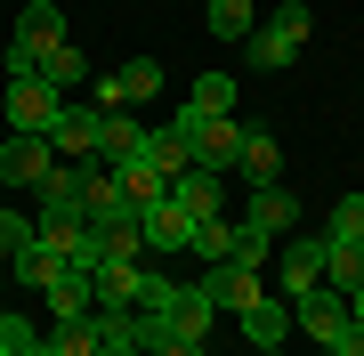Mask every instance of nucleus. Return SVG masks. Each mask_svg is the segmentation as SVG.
<instances>
[{"label": "nucleus", "mask_w": 364, "mask_h": 356, "mask_svg": "<svg viewBox=\"0 0 364 356\" xmlns=\"http://www.w3.org/2000/svg\"><path fill=\"white\" fill-rule=\"evenodd\" d=\"M308 33H316V9H308V0H275V9H267V25L251 33L243 49H251V65H267V73H284L291 57L308 49Z\"/></svg>", "instance_id": "f257e3e1"}, {"label": "nucleus", "mask_w": 364, "mask_h": 356, "mask_svg": "<svg viewBox=\"0 0 364 356\" xmlns=\"http://www.w3.org/2000/svg\"><path fill=\"white\" fill-rule=\"evenodd\" d=\"M291 324L308 332L316 348H340V340L356 332V324H348V291H332V284H308V291L291 300Z\"/></svg>", "instance_id": "f03ea898"}, {"label": "nucleus", "mask_w": 364, "mask_h": 356, "mask_svg": "<svg viewBox=\"0 0 364 356\" xmlns=\"http://www.w3.org/2000/svg\"><path fill=\"white\" fill-rule=\"evenodd\" d=\"M49 171H57L49 130H9V146H0V186H41Z\"/></svg>", "instance_id": "7ed1b4c3"}, {"label": "nucleus", "mask_w": 364, "mask_h": 356, "mask_svg": "<svg viewBox=\"0 0 364 356\" xmlns=\"http://www.w3.org/2000/svg\"><path fill=\"white\" fill-rule=\"evenodd\" d=\"M243 227H251V235H267V243L299 235V195H291L284 178H275V186H251V203H243Z\"/></svg>", "instance_id": "20e7f679"}, {"label": "nucleus", "mask_w": 364, "mask_h": 356, "mask_svg": "<svg viewBox=\"0 0 364 356\" xmlns=\"http://www.w3.org/2000/svg\"><path fill=\"white\" fill-rule=\"evenodd\" d=\"M186 146H195V171L235 178V146H243V122H235V114H210V122H195V130H186Z\"/></svg>", "instance_id": "39448f33"}, {"label": "nucleus", "mask_w": 364, "mask_h": 356, "mask_svg": "<svg viewBox=\"0 0 364 356\" xmlns=\"http://www.w3.org/2000/svg\"><path fill=\"white\" fill-rule=\"evenodd\" d=\"M146 97H162V65L154 57H130L122 73L97 81V106H146Z\"/></svg>", "instance_id": "423d86ee"}, {"label": "nucleus", "mask_w": 364, "mask_h": 356, "mask_svg": "<svg viewBox=\"0 0 364 356\" xmlns=\"http://www.w3.org/2000/svg\"><path fill=\"white\" fill-rule=\"evenodd\" d=\"M138 154H146V122H138V114L97 106V162L114 171V162H138Z\"/></svg>", "instance_id": "0eeeda50"}, {"label": "nucleus", "mask_w": 364, "mask_h": 356, "mask_svg": "<svg viewBox=\"0 0 364 356\" xmlns=\"http://www.w3.org/2000/svg\"><path fill=\"white\" fill-rule=\"evenodd\" d=\"M49 146L57 162H97V106H65L49 122Z\"/></svg>", "instance_id": "6e6552de"}, {"label": "nucleus", "mask_w": 364, "mask_h": 356, "mask_svg": "<svg viewBox=\"0 0 364 356\" xmlns=\"http://www.w3.org/2000/svg\"><path fill=\"white\" fill-rule=\"evenodd\" d=\"M57 114H65V90H49V81H9V122L16 130H49Z\"/></svg>", "instance_id": "1a4fd4ad"}, {"label": "nucleus", "mask_w": 364, "mask_h": 356, "mask_svg": "<svg viewBox=\"0 0 364 356\" xmlns=\"http://www.w3.org/2000/svg\"><path fill=\"white\" fill-rule=\"evenodd\" d=\"M33 195H41V219H33V227H57V219H81V162H57V171H49V178L33 186Z\"/></svg>", "instance_id": "9d476101"}, {"label": "nucleus", "mask_w": 364, "mask_h": 356, "mask_svg": "<svg viewBox=\"0 0 364 356\" xmlns=\"http://www.w3.org/2000/svg\"><path fill=\"white\" fill-rule=\"evenodd\" d=\"M57 41H65V9H57V0H25V9H16V49L49 57Z\"/></svg>", "instance_id": "9b49d317"}, {"label": "nucleus", "mask_w": 364, "mask_h": 356, "mask_svg": "<svg viewBox=\"0 0 364 356\" xmlns=\"http://www.w3.org/2000/svg\"><path fill=\"white\" fill-rule=\"evenodd\" d=\"M275 284H284V300L324 284V243H275Z\"/></svg>", "instance_id": "f8f14e48"}, {"label": "nucleus", "mask_w": 364, "mask_h": 356, "mask_svg": "<svg viewBox=\"0 0 364 356\" xmlns=\"http://www.w3.org/2000/svg\"><path fill=\"white\" fill-rule=\"evenodd\" d=\"M122 211H130V203H122L114 171H105V162H81V219H90V227H114Z\"/></svg>", "instance_id": "ddd939ff"}, {"label": "nucleus", "mask_w": 364, "mask_h": 356, "mask_svg": "<svg viewBox=\"0 0 364 356\" xmlns=\"http://www.w3.org/2000/svg\"><path fill=\"white\" fill-rule=\"evenodd\" d=\"M210 316H219V300H210L203 284H178V300H170V340H210Z\"/></svg>", "instance_id": "4468645a"}, {"label": "nucleus", "mask_w": 364, "mask_h": 356, "mask_svg": "<svg viewBox=\"0 0 364 356\" xmlns=\"http://www.w3.org/2000/svg\"><path fill=\"white\" fill-rule=\"evenodd\" d=\"M170 203H178L186 219H219L227 211V178L219 171H186V178H170Z\"/></svg>", "instance_id": "2eb2a0df"}, {"label": "nucleus", "mask_w": 364, "mask_h": 356, "mask_svg": "<svg viewBox=\"0 0 364 356\" xmlns=\"http://www.w3.org/2000/svg\"><path fill=\"white\" fill-rule=\"evenodd\" d=\"M41 308H49V324H81V316H97V291H90L81 267H65V276L41 291Z\"/></svg>", "instance_id": "dca6fc26"}, {"label": "nucleus", "mask_w": 364, "mask_h": 356, "mask_svg": "<svg viewBox=\"0 0 364 356\" xmlns=\"http://www.w3.org/2000/svg\"><path fill=\"white\" fill-rule=\"evenodd\" d=\"M138 284H146V267H138V259H97V267H90L97 308H138Z\"/></svg>", "instance_id": "f3484780"}, {"label": "nucleus", "mask_w": 364, "mask_h": 356, "mask_svg": "<svg viewBox=\"0 0 364 356\" xmlns=\"http://www.w3.org/2000/svg\"><path fill=\"white\" fill-rule=\"evenodd\" d=\"M203 291H210V300H219V308H235V316H243V308L251 300H259V267H235V259H219V267H210V276H203Z\"/></svg>", "instance_id": "a211bd4d"}, {"label": "nucleus", "mask_w": 364, "mask_h": 356, "mask_svg": "<svg viewBox=\"0 0 364 356\" xmlns=\"http://www.w3.org/2000/svg\"><path fill=\"white\" fill-rule=\"evenodd\" d=\"M235 178L275 186V178H284V146H275L267 130H243V146H235Z\"/></svg>", "instance_id": "6ab92c4d"}, {"label": "nucleus", "mask_w": 364, "mask_h": 356, "mask_svg": "<svg viewBox=\"0 0 364 356\" xmlns=\"http://www.w3.org/2000/svg\"><path fill=\"white\" fill-rule=\"evenodd\" d=\"M138 227H146V251H186V235H195V219H186L170 195H162V203H146Z\"/></svg>", "instance_id": "aec40b11"}, {"label": "nucleus", "mask_w": 364, "mask_h": 356, "mask_svg": "<svg viewBox=\"0 0 364 356\" xmlns=\"http://www.w3.org/2000/svg\"><path fill=\"white\" fill-rule=\"evenodd\" d=\"M9 267H16V284H25V291H49L57 276H65V251H57L49 235H33V243H25V251H16V259H9Z\"/></svg>", "instance_id": "412c9836"}, {"label": "nucleus", "mask_w": 364, "mask_h": 356, "mask_svg": "<svg viewBox=\"0 0 364 356\" xmlns=\"http://www.w3.org/2000/svg\"><path fill=\"white\" fill-rule=\"evenodd\" d=\"M284 332H291V300H267L259 291V300L243 308V340L251 348H284Z\"/></svg>", "instance_id": "4be33fe9"}, {"label": "nucleus", "mask_w": 364, "mask_h": 356, "mask_svg": "<svg viewBox=\"0 0 364 356\" xmlns=\"http://www.w3.org/2000/svg\"><path fill=\"white\" fill-rule=\"evenodd\" d=\"M146 162H154L162 178H186V171H195V146L170 130V122H146Z\"/></svg>", "instance_id": "5701e85b"}, {"label": "nucleus", "mask_w": 364, "mask_h": 356, "mask_svg": "<svg viewBox=\"0 0 364 356\" xmlns=\"http://www.w3.org/2000/svg\"><path fill=\"white\" fill-rule=\"evenodd\" d=\"M114 186H122V203H130V211H146V203L170 195V178H162L146 154H138V162H114Z\"/></svg>", "instance_id": "b1692460"}, {"label": "nucleus", "mask_w": 364, "mask_h": 356, "mask_svg": "<svg viewBox=\"0 0 364 356\" xmlns=\"http://www.w3.org/2000/svg\"><path fill=\"white\" fill-rule=\"evenodd\" d=\"M41 235L65 251V267H81V276L97 267V227H90V219H57V227H41Z\"/></svg>", "instance_id": "393cba45"}, {"label": "nucleus", "mask_w": 364, "mask_h": 356, "mask_svg": "<svg viewBox=\"0 0 364 356\" xmlns=\"http://www.w3.org/2000/svg\"><path fill=\"white\" fill-rule=\"evenodd\" d=\"M235 235H243V219H227V211H219V219H195V235H186V251H195L203 267H219L227 251H235Z\"/></svg>", "instance_id": "a878e982"}, {"label": "nucleus", "mask_w": 364, "mask_h": 356, "mask_svg": "<svg viewBox=\"0 0 364 356\" xmlns=\"http://www.w3.org/2000/svg\"><path fill=\"white\" fill-rule=\"evenodd\" d=\"M203 25L219 33V41H251V33H259V9H251V0H210Z\"/></svg>", "instance_id": "bb28decb"}, {"label": "nucleus", "mask_w": 364, "mask_h": 356, "mask_svg": "<svg viewBox=\"0 0 364 356\" xmlns=\"http://www.w3.org/2000/svg\"><path fill=\"white\" fill-rule=\"evenodd\" d=\"M186 114H195V122L235 114V73H195V97H186Z\"/></svg>", "instance_id": "cd10ccee"}, {"label": "nucleus", "mask_w": 364, "mask_h": 356, "mask_svg": "<svg viewBox=\"0 0 364 356\" xmlns=\"http://www.w3.org/2000/svg\"><path fill=\"white\" fill-rule=\"evenodd\" d=\"M324 284L332 291H356L364 284V243H332L324 235Z\"/></svg>", "instance_id": "c85d7f7f"}, {"label": "nucleus", "mask_w": 364, "mask_h": 356, "mask_svg": "<svg viewBox=\"0 0 364 356\" xmlns=\"http://www.w3.org/2000/svg\"><path fill=\"white\" fill-rule=\"evenodd\" d=\"M41 340H49V356H97V324L90 316H81V324H49Z\"/></svg>", "instance_id": "c756f323"}, {"label": "nucleus", "mask_w": 364, "mask_h": 356, "mask_svg": "<svg viewBox=\"0 0 364 356\" xmlns=\"http://www.w3.org/2000/svg\"><path fill=\"white\" fill-rule=\"evenodd\" d=\"M324 235H332V243H364V195H340V203H332Z\"/></svg>", "instance_id": "7c9ffc66"}, {"label": "nucleus", "mask_w": 364, "mask_h": 356, "mask_svg": "<svg viewBox=\"0 0 364 356\" xmlns=\"http://www.w3.org/2000/svg\"><path fill=\"white\" fill-rule=\"evenodd\" d=\"M41 81H49V90H73V81H81V49H73V41H57V49L41 57Z\"/></svg>", "instance_id": "2f4dec72"}, {"label": "nucleus", "mask_w": 364, "mask_h": 356, "mask_svg": "<svg viewBox=\"0 0 364 356\" xmlns=\"http://www.w3.org/2000/svg\"><path fill=\"white\" fill-rule=\"evenodd\" d=\"M33 235H41V227H33L25 211H9V203H0V259H16V251H25Z\"/></svg>", "instance_id": "473e14b6"}, {"label": "nucleus", "mask_w": 364, "mask_h": 356, "mask_svg": "<svg viewBox=\"0 0 364 356\" xmlns=\"http://www.w3.org/2000/svg\"><path fill=\"white\" fill-rule=\"evenodd\" d=\"M170 300H178V284L146 267V284H138V316H170Z\"/></svg>", "instance_id": "72a5a7b5"}, {"label": "nucleus", "mask_w": 364, "mask_h": 356, "mask_svg": "<svg viewBox=\"0 0 364 356\" xmlns=\"http://www.w3.org/2000/svg\"><path fill=\"white\" fill-rule=\"evenodd\" d=\"M25 340H33V324H25V316H16V308H0V348H9V356H16V348H25Z\"/></svg>", "instance_id": "f704fd0d"}, {"label": "nucleus", "mask_w": 364, "mask_h": 356, "mask_svg": "<svg viewBox=\"0 0 364 356\" xmlns=\"http://www.w3.org/2000/svg\"><path fill=\"white\" fill-rule=\"evenodd\" d=\"M146 356H203V340H170V332H162V340L146 348Z\"/></svg>", "instance_id": "c9c22d12"}, {"label": "nucleus", "mask_w": 364, "mask_h": 356, "mask_svg": "<svg viewBox=\"0 0 364 356\" xmlns=\"http://www.w3.org/2000/svg\"><path fill=\"white\" fill-rule=\"evenodd\" d=\"M324 356H364V332H348V340H340V348H324Z\"/></svg>", "instance_id": "e433bc0d"}, {"label": "nucleus", "mask_w": 364, "mask_h": 356, "mask_svg": "<svg viewBox=\"0 0 364 356\" xmlns=\"http://www.w3.org/2000/svg\"><path fill=\"white\" fill-rule=\"evenodd\" d=\"M348 324H356V332H364V284H356V291H348Z\"/></svg>", "instance_id": "4c0bfd02"}, {"label": "nucleus", "mask_w": 364, "mask_h": 356, "mask_svg": "<svg viewBox=\"0 0 364 356\" xmlns=\"http://www.w3.org/2000/svg\"><path fill=\"white\" fill-rule=\"evenodd\" d=\"M97 356H146V348H138V340H122V348H97Z\"/></svg>", "instance_id": "58836bf2"}]
</instances>
